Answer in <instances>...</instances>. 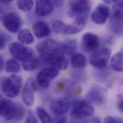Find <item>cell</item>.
Here are the masks:
<instances>
[{"label": "cell", "mask_w": 123, "mask_h": 123, "mask_svg": "<svg viewBox=\"0 0 123 123\" xmlns=\"http://www.w3.org/2000/svg\"><path fill=\"white\" fill-rule=\"evenodd\" d=\"M17 6L18 9L23 12L30 11L33 6V0H17Z\"/></svg>", "instance_id": "484cf974"}, {"label": "cell", "mask_w": 123, "mask_h": 123, "mask_svg": "<svg viewBox=\"0 0 123 123\" xmlns=\"http://www.w3.org/2000/svg\"><path fill=\"white\" fill-rule=\"evenodd\" d=\"M18 40L22 44L30 45L35 40L34 37L31 31L28 29H21L18 32Z\"/></svg>", "instance_id": "ffe728a7"}, {"label": "cell", "mask_w": 123, "mask_h": 123, "mask_svg": "<svg viewBox=\"0 0 123 123\" xmlns=\"http://www.w3.org/2000/svg\"><path fill=\"white\" fill-rule=\"evenodd\" d=\"M122 84L123 85V80H122Z\"/></svg>", "instance_id": "8d00e7d4"}, {"label": "cell", "mask_w": 123, "mask_h": 123, "mask_svg": "<svg viewBox=\"0 0 123 123\" xmlns=\"http://www.w3.org/2000/svg\"><path fill=\"white\" fill-rule=\"evenodd\" d=\"M86 24V18L83 17L76 18L72 23L68 24L66 34L75 35L80 33L84 29Z\"/></svg>", "instance_id": "ac0fdd59"}, {"label": "cell", "mask_w": 123, "mask_h": 123, "mask_svg": "<svg viewBox=\"0 0 123 123\" xmlns=\"http://www.w3.org/2000/svg\"><path fill=\"white\" fill-rule=\"evenodd\" d=\"M66 121V117L64 114H56L53 120L55 123H65Z\"/></svg>", "instance_id": "1f68e13d"}, {"label": "cell", "mask_w": 123, "mask_h": 123, "mask_svg": "<svg viewBox=\"0 0 123 123\" xmlns=\"http://www.w3.org/2000/svg\"><path fill=\"white\" fill-rule=\"evenodd\" d=\"M110 28L112 32L117 36L123 37V16L112 15Z\"/></svg>", "instance_id": "d6986e66"}, {"label": "cell", "mask_w": 123, "mask_h": 123, "mask_svg": "<svg viewBox=\"0 0 123 123\" xmlns=\"http://www.w3.org/2000/svg\"><path fill=\"white\" fill-rule=\"evenodd\" d=\"M9 51L15 59L21 61L22 63L32 61L37 58L32 49L19 43H11L9 45Z\"/></svg>", "instance_id": "7a4b0ae2"}, {"label": "cell", "mask_w": 123, "mask_h": 123, "mask_svg": "<svg viewBox=\"0 0 123 123\" xmlns=\"http://www.w3.org/2000/svg\"><path fill=\"white\" fill-rule=\"evenodd\" d=\"M69 14L75 19L87 18L91 10L90 0H71L69 2Z\"/></svg>", "instance_id": "5b68a950"}, {"label": "cell", "mask_w": 123, "mask_h": 123, "mask_svg": "<svg viewBox=\"0 0 123 123\" xmlns=\"http://www.w3.org/2000/svg\"><path fill=\"white\" fill-rule=\"evenodd\" d=\"M36 114L42 123H52L53 120L47 111L42 107H38L36 109Z\"/></svg>", "instance_id": "d4e9b609"}, {"label": "cell", "mask_w": 123, "mask_h": 123, "mask_svg": "<svg viewBox=\"0 0 123 123\" xmlns=\"http://www.w3.org/2000/svg\"><path fill=\"white\" fill-rule=\"evenodd\" d=\"M26 123H37L38 121L36 117L35 113L32 110H29L28 112V115L26 119Z\"/></svg>", "instance_id": "4dcf8cb0"}, {"label": "cell", "mask_w": 123, "mask_h": 123, "mask_svg": "<svg viewBox=\"0 0 123 123\" xmlns=\"http://www.w3.org/2000/svg\"><path fill=\"white\" fill-rule=\"evenodd\" d=\"M23 106L19 104L14 103L11 100L1 97L0 100V116L6 121H20L25 115Z\"/></svg>", "instance_id": "6da1fadb"}, {"label": "cell", "mask_w": 123, "mask_h": 123, "mask_svg": "<svg viewBox=\"0 0 123 123\" xmlns=\"http://www.w3.org/2000/svg\"><path fill=\"white\" fill-rule=\"evenodd\" d=\"M4 66V62L3 59V57L1 56L0 58V71H2L3 70V68Z\"/></svg>", "instance_id": "836d02e7"}, {"label": "cell", "mask_w": 123, "mask_h": 123, "mask_svg": "<svg viewBox=\"0 0 123 123\" xmlns=\"http://www.w3.org/2000/svg\"><path fill=\"white\" fill-rule=\"evenodd\" d=\"M111 65L114 70L117 72H123V52L117 53L112 57Z\"/></svg>", "instance_id": "7402d4cb"}, {"label": "cell", "mask_w": 123, "mask_h": 123, "mask_svg": "<svg viewBox=\"0 0 123 123\" xmlns=\"http://www.w3.org/2000/svg\"><path fill=\"white\" fill-rule=\"evenodd\" d=\"M5 71L9 73H16L20 71V66L19 63L13 59H9L5 63Z\"/></svg>", "instance_id": "cb8c5ba5"}, {"label": "cell", "mask_w": 123, "mask_h": 123, "mask_svg": "<svg viewBox=\"0 0 123 123\" xmlns=\"http://www.w3.org/2000/svg\"><path fill=\"white\" fill-rule=\"evenodd\" d=\"M109 11L108 8L104 5L97 6L91 15L92 20L96 24H104L108 17Z\"/></svg>", "instance_id": "5bb4252c"}, {"label": "cell", "mask_w": 123, "mask_h": 123, "mask_svg": "<svg viewBox=\"0 0 123 123\" xmlns=\"http://www.w3.org/2000/svg\"><path fill=\"white\" fill-rule=\"evenodd\" d=\"M10 36L7 33L1 32L0 35V48L1 49H3L6 46L7 43L10 41Z\"/></svg>", "instance_id": "f1b7e54d"}, {"label": "cell", "mask_w": 123, "mask_h": 123, "mask_svg": "<svg viewBox=\"0 0 123 123\" xmlns=\"http://www.w3.org/2000/svg\"><path fill=\"white\" fill-rule=\"evenodd\" d=\"M36 90L35 80L33 78H29L25 82L22 93V100L27 106H32L34 104V93Z\"/></svg>", "instance_id": "8fae6325"}, {"label": "cell", "mask_w": 123, "mask_h": 123, "mask_svg": "<svg viewBox=\"0 0 123 123\" xmlns=\"http://www.w3.org/2000/svg\"><path fill=\"white\" fill-rule=\"evenodd\" d=\"M2 24L5 28L10 32H18L22 26L23 21L21 16L15 12H8L2 17Z\"/></svg>", "instance_id": "52a82bcc"}, {"label": "cell", "mask_w": 123, "mask_h": 123, "mask_svg": "<svg viewBox=\"0 0 123 123\" xmlns=\"http://www.w3.org/2000/svg\"><path fill=\"white\" fill-rule=\"evenodd\" d=\"M60 74V70L53 67L45 68L40 71L37 74V81L41 87H49L52 81Z\"/></svg>", "instance_id": "9c48e42d"}, {"label": "cell", "mask_w": 123, "mask_h": 123, "mask_svg": "<svg viewBox=\"0 0 123 123\" xmlns=\"http://www.w3.org/2000/svg\"><path fill=\"white\" fill-rule=\"evenodd\" d=\"M86 98L89 102L96 105H101L105 103L106 99L105 92L103 89L95 87L88 92Z\"/></svg>", "instance_id": "4fadbf2b"}, {"label": "cell", "mask_w": 123, "mask_h": 123, "mask_svg": "<svg viewBox=\"0 0 123 123\" xmlns=\"http://www.w3.org/2000/svg\"><path fill=\"white\" fill-rule=\"evenodd\" d=\"M22 85L21 77L12 74L3 80L1 84V91L8 97L13 98L19 94Z\"/></svg>", "instance_id": "3957f363"}, {"label": "cell", "mask_w": 123, "mask_h": 123, "mask_svg": "<svg viewBox=\"0 0 123 123\" xmlns=\"http://www.w3.org/2000/svg\"><path fill=\"white\" fill-rule=\"evenodd\" d=\"M117 0H103V1L108 4H114Z\"/></svg>", "instance_id": "e575fe53"}, {"label": "cell", "mask_w": 123, "mask_h": 123, "mask_svg": "<svg viewBox=\"0 0 123 123\" xmlns=\"http://www.w3.org/2000/svg\"><path fill=\"white\" fill-rule=\"evenodd\" d=\"M53 11V4L51 0H36L35 11L40 17L49 15Z\"/></svg>", "instance_id": "9a60e30c"}, {"label": "cell", "mask_w": 123, "mask_h": 123, "mask_svg": "<svg viewBox=\"0 0 123 123\" xmlns=\"http://www.w3.org/2000/svg\"><path fill=\"white\" fill-rule=\"evenodd\" d=\"M94 112L93 107L88 101L76 100L72 104L70 116L75 119H82L92 116Z\"/></svg>", "instance_id": "277c9868"}, {"label": "cell", "mask_w": 123, "mask_h": 123, "mask_svg": "<svg viewBox=\"0 0 123 123\" xmlns=\"http://www.w3.org/2000/svg\"><path fill=\"white\" fill-rule=\"evenodd\" d=\"M71 64L72 66L76 69H82L86 65L85 57L82 54L77 53L72 55L71 58Z\"/></svg>", "instance_id": "603a6c76"}, {"label": "cell", "mask_w": 123, "mask_h": 123, "mask_svg": "<svg viewBox=\"0 0 123 123\" xmlns=\"http://www.w3.org/2000/svg\"><path fill=\"white\" fill-rule=\"evenodd\" d=\"M62 43L52 39H48L39 43L37 46V51L43 56L61 54Z\"/></svg>", "instance_id": "ba28073f"}, {"label": "cell", "mask_w": 123, "mask_h": 123, "mask_svg": "<svg viewBox=\"0 0 123 123\" xmlns=\"http://www.w3.org/2000/svg\"><path fill=\"white\" fill-rule=\"evenodd\" d=\"M69 105L68 99L64 97L52 100L49 104V107L56 114H64L68 111Z\"/></svg>", "instance_id": "2e32d148"}, {"label": "cell", "mask_w": 123, "mask_h": 123, "mask_svg": "<svg viewBox=\"0 0 123 123\" xmlns=\"http://www.w3.org/2000/svg\"></svg>", "instance_id": "74e56055"}, {"label": "cell", "mask_w": 123, "mask_h": 123, "mask_svg": "<svg viewBox=\"0 0 123 123\" xmlns=\"http://www.w3.org/2000/svg\"><path fill=\"white\" fill-rule=\"evenodd\" d=\"M77 47V42L75 40H67L62 42L61 53L63 55H73Z\"/></svg>", "instance_id": "44dd1931"}, {"label": "cell", "mask_w": 123, "mask_h": 123, "mask_svg": "<svg viewBox=\"0 0 123 123\" xmlns=\"http://www.w3.org/2000/svg\"><path fill=\"white\" fill-rule=\"evenodd\" d=\"M99 45V38L96 35L88 32L84 34L82 36L81 47L84 52L92 54L98 50Z\"/></svg>", "instance_id": "30bf717a"}, {"label": "cell", "mask_w": 123, "mask_h": 123, "mask_svg": "<svg viewBox=\"0 0 123 123\" xmlns=\"http://www.w3.org/2000/svg\"><path fill=\"white\" fill-rule=\"evenodd\" d=\"M13 0H0V1L1 3L4 4H7L9 3L12 1Z\"/></svg>", "instance_id": "d590c367"}, {"label": "cell", "mask_w": 123, "mask_h": 123, "mask_svg": "<svg viewBox=\"0 0 123 123\" xmlns=\"http://www.w3.org/2000/svg\"><path fill=\"white\" fill-rule=\"evenodd\" d=\"M118 108L120 111L123 113V97L119 101L118 104Z\"/></svg>", "instance_id": "d6a6232c"}, {"label": "cell", "mask_w": 123, "mask_h": 123, "mask_svg": "<svg viewBox=\"0 0 123 123\" xmlns=\"http://www.w3.org/2000/svg\"><path fill=\"white\" fill-rule=\"evenodd\" d=\"M106 123H123V118L114 116H107L104 120Z\"/></svg>", "instance_id": "f546056e"}, {"label": "cell", "mask_w": 123, "mask_h": 123, "mask_svg": "<svg viewBox=\"0 0 123 123\" xmlns=\"http://www.w3.org/2000/svg\"><path fill=\"white\" fill-rule=\"evenodd\" d=\"M43 58L47 64L59 70H65L69 65L68 60L63 54H52L43 56Z\"/></svg>", "instance_id": "7c38bea8"}, {"label": "cell", "mask_w": 123, "mask_h": 123, "mask_svg": "<svg viewBox=\"0 0 123 123\" xmlns=\"http://www.w3.org/2000/svg\"><path fill=\"white\" fill-rule=\"evenodd\" d=\"M32 30L35 36L38 38L47 37L51 34V30L49 26L42 21L35 23L33 25Z\"/></svg>", "instance_id": "e0dca14e"}, {"label": "cell", "mask_w": 123, "mask_h": 123, "mask_svg": "<svg viewBox=\"0 0 123 123\" xmlns=\"http://www.w3.org/2000/svg\"><path fill=\"white\" fill-rule=\"evenodd\" d=\"M112 15L123 16V0H117L114 4Z\"/></svg>", "instance_id": "83f0119b"}, {"label": "cell", "mask_w": 123, "mask_h": 123, "mask_svg": "<svg viewBox=\"0 0 123 123\" xmlns=\"http://www.w3.org/2000/svg\"><path fill=\"white\" fill-rule=\"evenodd\" d=\"M111 54V50L108 48L97 50L91 55L89 59L90 64L98 69H104L107 66Z\"/></svg>", "instance_id": "8992f818"}, {"label": "cell", "mask_w": 123, "mask_h": 123, "mask_svg": "<svg viewBox=\"0 0 123 123\" xmlns=\"http://www.w3.org/2000/svg\"><path fill=\"white\" fill-rule=\"evenodd\" d=\"M67 24L60 20L55 21L52 25L53 31L57 34H66Z\"/></svg>", "instance_id": "4316f807"}]
</instances>
